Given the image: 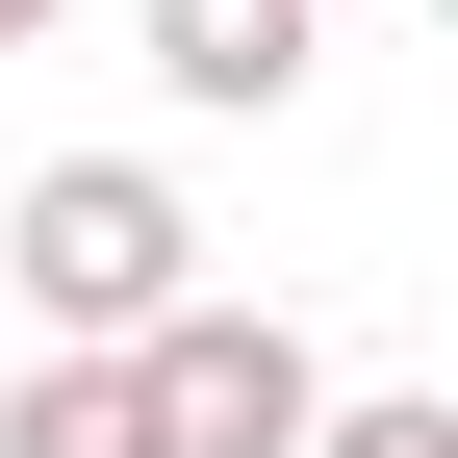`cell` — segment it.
I'll list each match as a JSON object with an SVG mask.
<instances>
[{"mask_svg": "<svg viewBox=\"0 0 458 458\" xmlns=\"http://www.w3.org/2000/svg\"><path fill=\"white\" fill-rule=\"evenodd\" d=\"M128 51L204 102V128H280V102H306V51H331V0H128Z\"/></svg>", "mask_w": 458, "mask_h": 458, "instance_id": "3", "label": "cell"}, {"mask_svg": "<svg viewBox=\"0 0 458 458\" xmlns=\"http://www.w3.org/2000/svg\"><path fill=\"white\" fill-rule=\"evenodd\" d=\"M51 26H77V0H0V51H51Z\"/></svg>", "mask_w": 458, "mask_h": 458, "instance_id": "6", "label": "cell"}, {"mask_svg": "<svg viewBox=\"0 0 458 458\" xmlns=\"http://www.w3.org/2000/svg\"><path fill=\"white\" fill-rule=\"evenodd\" d=\"M0 280H26V357H128L153 306H204V204L153 153H51L0 204Z\"/></svg>", "mask_w": 458, "mask_h": 458, "instance_id": "1", "label": "cell"}, {"mask_svg": "<svg viewBox=\"0 0 458 458\" xmlns=\"http://www.w3.org/2000/svg\"><path fill=\"white\" fill-rule=\"evenodd\" d=\"M0 458H153L128 357H26V382H0Z\"/></svg>", "mask_w": 458, "mask_h": 458, "instance_id": "4", "label": "cell"}, {"mask_svg": "<svg viewBox=\"0 0 458 458\" xmlns=\"http://www.w3.org/2000/svg\"><path fill=\"white\" fill-rule=\"evenodd\" d=\"M306 458H458V408H433V382H331Z\"/></svg>", "mask_w": 458, "mask_h": 458, "instance_id": "5", "label": "cell"}, {"mask_svg": "<svg viewBox=\"0 0 458 458\" xmlns=\"http://www.w3.org/2000/svg\"><path fill=\"white\" fill-rule=\"evenodd\" d=\"M128 408H153V458H306L331 357H306L280 306H229V280H204V306H153V331H128Z\"/></svg>", "mask_w": 458, "mask_h": 458, "instance_id": "2", "label": "cell"}]
</instances>
